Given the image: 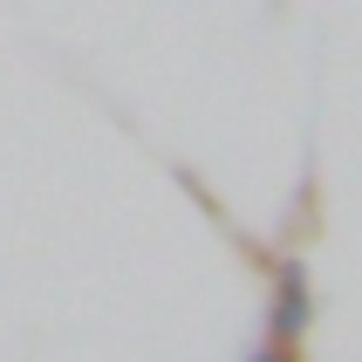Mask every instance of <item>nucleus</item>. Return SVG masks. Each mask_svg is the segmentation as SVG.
Segmentation results:
<instances>
[{"label": "nucleus", "mask_w": 362, "mask_h": 362, "mask_svg": "<svg viewBox=\"0 0 362 362\" xmlns=\"http://www.w3.org/2000/svg\"><path fill=\"white\" fill-rule=\"evenodd\" d=\"M274 342H301L308 335V267L301 260H281L274 274V322H267Z\"/></svg>", "instance_id": "1"}, {"label": "nucleus", "mask_w": 362, "mask_h": 362, "mask_svg": "<svg viewBox=\"0 0 362 362\" xmlns=\"http://www.w3.org/2000/svg\"><path fill=\"white\" fill-rule=\"evenodd\" d=\"M246 362H294V342H274V335H267V349H260V356H246Z\"/></svg>", "instance_id": "2"}]
</instances>
